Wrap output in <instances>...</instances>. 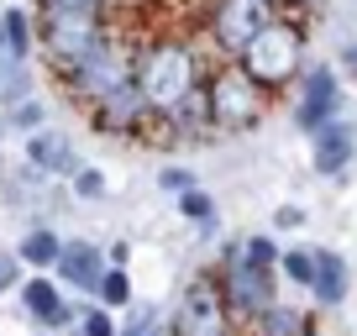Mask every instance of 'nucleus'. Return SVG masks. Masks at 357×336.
<instances>
[{"label": "nucleus", "mask_w": 357, "mask_h": 336, "mask_svg": "<svg viewBox=\"0 0 357 336\" xmlns=\"http://www.w3.org/2000/svg\"><path fill=\"white\" fill-rule=\"evenodd\" d=\"M168 331L174 336H231V305H226L221 284L211 273L190 279V289L178 294V305H174Z\"/></svg>", "instance_id": "423d86ee"}, {"label": "nucleus", "mask_w": 357, "mask_h": 336, "mask_svg": "<svg viewBox=\"0 0 357 336\" xmlns=\"http://www.w3.org/2000/svg\"><path fill=\"white\" fill-rule=\"evenodd\" d=\"M137 95H142L147 116H174L178 105L190 100L195 90L205 84V63L190 43H153L137 53Z\"/></svg>", "instance_id": "f257e3e1"}, {"label": "nucleus", "mask_w": 357, "mask_h": 336, "mask_svg": "<svg viewBox=\"0 0 357 336\" xmlns=\"http://www.w3.org/2000/svg\"><path fill=\"white\" fill-rule=\"evenodd\" d=\"M121 336H163V326H158V315H153V310H137V321L126 326Z\"/></svg>", "instance_id": "cd10ccee"}, {"label": "nucleus", "mask_w": 357, "mask_h": 336, "mask_svg": "<svg viewBox=\"0 0 357 336\" xmlns=\"http://www.w3.org/2000/svg\"><path fill=\"white\" fill-rule=\"evenodd\" d=\"M284 273H289L294 284H315V252H284Z\"/></svg>", "instance_id": "4be33fe9"}, {"label": "nucleus", "mask_w": 357, "mask_h": 336, "mask_svg": "<svg viewBox=\"0 0 357 336\" xmlns=\"http://www.w3.org/2000/svg\"><path fill=\"white\" fill-rule=\"evenodd\" d=\"M95 300H100V310H121V305H132V279H126V268H105L100 284H95Z\"/></svg>", "instance_id": "aec40b11"}, {"label": "nucleus", "mask_w": 357, "mask_h": 336, "mask_svg": "<svg viewBox=\"0 0 357 336\" xmlns=\"http://www.w3.org/2000/svg\"><path fill=\"white\" fill-rule=\"evenodd\" d=\"M22 284V258L16 252H0V294H11Z\"/></svg>", "instance_id": "a878e982"}, {"label": "nucleus", "mask_w": 357, "mask_h": 336, "mask_svg": "<svg viewBox=\"0 0 357 336\" xmlns=\"http://www.w3.org/2000/svg\"><path fill=\"white\" fill-rule=\"evenodd\" d=\"M315 300L321 305H342L347 300V263L336 252H315Z\"/></svg>", "instance_id": "2eb2a0df"}, {"label": "nucleus", "mask_w": 357, "mask_h": 336, "mask_svg": "<svg viewBox=\"0 0 357 336\" xmlns=\"http://www.w3.org/2000/svg\"><path fill=\"white\" fill-rule=\"evenodd\" d=\"M74 190L95 200V194H105V179H100V174H95V168H79V174H74Z\"/></svg>", "instance_id": "c85d7f7f"}, {"label": "nucleus", "mask_w": 357, "mask_h": 336, "mask_svg": "<svg viewBox=\"0 0 357 336\" xmlns=\"http://www.w3.org/2000/svg\"><path fill=\"white\" fill-rule=\"evenodd\" d=\"M0 22H6V58H16V63H22V58L32 53V43H37V22H32V11L11 6V11H0Z\"/></svg>", "instance_id": "f3484780"}, {"label": "nucleus", "mask_w": 357, "mask_h": 336, "mask_svg": "<svg viewBox=\"0 0 357 336\" xmlns=\"http://www.w3.org/2000/svg\"><path fill=\"white\" fill-rule=\"evenodd\" d=\"M347 68H352V74H357V43L347 47Z\"/></svg>", "instance_id": "7c9ffc66"}, {"label": "nucleus", "mask_w": 357, "mask_h": 336, "mask_svg": "<svg viewBox=\"0 0 357 336\" xmlns=\"http://www.w3.org/2000/svg\"><path fill=\"white\" fill-rule=\"evenodd\" d=\"M79 331H84V336H121L116 321H111V310H89L84 321H79Z\"/></svg>", "instance_id": "b1692460"}, {"label": "nucleus", "mask_w": 357, "mask_h": 336, "mask_svg": "<svg viewBox=\"0 0 357 336\" xmlns=\"http://www.w3.org/2000/svg\"><path fill=\"white\" fill-rule=\"evenodd\" d=\"M22 305H26L32 321H47V326H63L68 321V305H63L58 279H26L22 284Z\"/></svg>", "instance_id": "4468645a"}, {"label": "nucleus", "mask_w": 357, "mask_h": 336, "mask_svg": "<svg viewBox=\"0 0 357 336\" xmlns=\"http://www.w3.org/2000/svg\"><path fill=\"white\" fill-rule=\"evenodd\" d=\"M105 11H37V47L53 58L58 74L79 68L89 53L105 47Z\"/></svg>", "instance_id": "f03ea898"}, {"label": "nucleus", "mask_w": 357, "mask_h": 336, "mask_svg": "<svg viewBox=\"0 0 357 336\" xmlns=\"http://www.w3.org/2000/svg\"><path fill=\"white\" fill-rule=\"evenodd\" d=\"M273 22V11H268L263 0H215V11H211V37L221 53L242 58L247 43H252L263 26Z\"/></svg>", "instance_id": "6e6552de"}, {"label": "nucleus", "mask_w": 357, "mask_h": 336, "mask_svg": "<svg viewBox=\"0 0 357 336\" xmlns=\"http://www.w3.org/2000/svg\"><path fill=\"white\" fill-rule=\"evenodd\" d=\"M11 126H22V132L32 137V126H43V105H37V100H16V111H11Z\"/></svg>", "instance_id": "393cba45"}, {"label": "nucleus", "mask_w": 357, "mask_h": 336, "mask_svg": "<svg viewBox=\"0 0 357 336\" xmlns=\"http://www.w3.org/2000/svg\"><path fill=\"white\" fill-rule=\"evenodd\" d=\"M178 215H184V221H211V215H215V200H211V194H205V190H184V194H178Z\"/></svg>", "instance_id": "412c9836"}, {"label": "nucleus", "mask_w": 357, "mask_h": 336, "mask_svg": "<svg viewBox=\"0 0 357 336\" xmlns=\"http://www.w3.org/2000/svg\"><path fill=\"white\" fill-rule=\"evenodd\" d=\"M242 252H247L252 263H263V268H273V263H279V247L268 242V236H247V242H242Z\"/></svg>", "instance_id": "5701e85b"}, {"label": "nucleus", "mask_w": 357, "mask_h": 336, "mask_svg": "<svg viewBox=\"0 0 357 336\" xmlns=\"http://www.w3.org/2000/svg\"><path fill=\"white\" fill-rule=\"evenodd\" d=\"M89 116H95V126H100L105 137H132L142 121H153V116H147V105H142V95H137V84L105 95L100 105H89Z\"/></svg>", "instance_id": "9b49d317"}, {"label": "nucleus", "mask_w": 357, "mask_h": 336, "mask_svg": "<svg viewBox=\"0 0 357 336\" xmlns=\"http://www.w3.org/2000/svg\"><path fill=\"white\" fill-rule=\"evenodd\" d=\"M53 273H58V289L95 294V284H100V273H105V258H100V247H89V242H63Z\"/></svg>", "instance_id": "9d476101"}, {"label": "nucleus", "mask_w": 357, "mask_h": 336, "mask_svg": "<svg viewBox=\"0 0 357 336\" xmlns=\"http://www.w3.org/2000/svg\"><path fill=\"white\" fill-rule=\"evenodd\" d=\"M252 336H310V326L289 305H268V310L252 315Z\"/></svg>", "instance_id": "dca6fc26"}, {"label": "nucleus", "mask_w": 357, "mask_h": 336, "mask_svg": "<svg viewBox=\"0 0 357 336\" xmlns=\"http://www.w3.org/2000/svg\"><path fill=\"white\" fill-rule=\"evenodd\" d=\"M205 95H211V126L215 132H247V126H257L263 111H268V95L257 90L236 63H226L221 74H211Z\"/></svg>", "instance_id": "20e7f679"}, {"label": "nucleus", "mask_w": 357, "mask_h": 336, "mask_svg": "<svg viewBox=\"0 0 357 336\" xmlns=\"http://www.w3.org/2000/svg\"><path fill=\"white\" fill-rule=\"evenodd\" d=\"M26 163L43 168V174H79V158H74V142L63 132H32L26 137Z\"/></svg>", "instance_id": "f8f14e48"}, {"label": "nucleus", "mask_w": 357, "mask_h": 336, "mask_svg": "<svg viewBox=\"0 0 357 336\" xmlns=\"http://www.w3.org/2000/svg\"><path fill=\"white\" fill-rule=\"evenodd\" d=\"M221 294H226V305H231V315L242 310V315H257V310H268L273 305V268H263V263H252L242 252V242L236 247H226V263H221Z\"/></svg>", "instance_id": "0eeeda50"}, {"label": "nucleus", "mask_w": 357, "mask_h": 336, "mask_svg": "<svg viewBox=\"0 0 357 336\" xmlns=\"http://www.w3.org/2000/svg\"><path fill=\"white\" fill-rule=\"evenodd\" d=\"M58 252H63V236H58V231H47V226L26 231V236H22V247H16V258H22V263H32V268H53V263H58Z\"/></svg>", "instance_id": "a211bd4d"}, {"label": "nucleus", "mask_w": 357, "mask_h": 336, "mask_svg": "<svg viewBox=\"0 0 357 336\" xmlns=\"http://www.w3.org/2000/svg\"><path fill=\"white\" fill-rule=\"evenodd\" d=\"M263 6H268V0H263Z\"/></svg>", "instance_id": "473e14b6"}, {"label": "nucleus", "mask_w": 357, "mask_h": 336, "mask_svg": "<svg viewBox=\"0 0 357 336\" xmlns=\"http://www.w3.org/2000/svg\"><path fill=\"white\" fill-rule=\"evenodd\" d=\"M310 137H315V168H321V174H342L347 158H352V147H357L352 126L347 121H326L321 132H310Z\"/></svg>", "instance_id": "ddd939ff"}, {"label": "nucleus", "mask_w": 357, "mask_h": 336, "mask_svg": "<svg viewBox=\"0 0 357 336\" xmlns=\"http://www.w3.org/2000/svg\"><path fill=\"white\" fill-rule=\"evenodd\" d=\"M0 58H6V22H0Z\"/></svg>", "instance_id": "2f4dec72"}, {"label": "nucleus", "mask_w": 357, "mask_h": 336, "mask_svg": "<svg viewBox=\"0 0 357 336\" xmlns=\"http://www.w3.org/2000/svg\"><path fill=\"white\" fill-rule=\"evenodd\" d=\"M68 95L74 100H84V105H100L105 95H116V90H126L137 79V58H132V47H121L116 37H105V47L100 53H89L79 68H68Z\"/></svg>", "instance_id": "39448f33"}, {"label": "nucleus", "mask_w": 357, "mask_h": 336, "mask_svg": "<svg viewBox=\"0 0 357 336\" xmlns=\"http://www.w3.org/2000/svg\"><path fill=\"white\" fill-rule=\"evenodd\" d=\"M158 184H163V190H174V194L195 190V184H190V174H184V168H163V174H158Z\"/></svg>", "instance_id": "c756f323"}, {"label": "nucleus", "mask_w": 357, "mask_h": 336, "mask_svg": "<svg viewBox=\"0 0 357 336\" xmlns=\"http://www.w3.org/2000/svg\"><path fill=\"white\" fill-rule=\"evenodd\" d=\"M168 126H178V137H195V132H205V126H211V95H205V84H200L184 105H178L174 116H168Z\"/></svg>", "instance_id": "6ab92c4d"}, {"label": "nucleus", "mask_w": 357, "mask_h": 336, "mask_svg": "<svg viewBox=\"0 0 357 336\" xmlns=\"http://www.w3.org/2000/svg\"><path fill=\"white\" fill-rule=\"evenodd\" d=\"M336 105H342V84H336L331 68H310L300 84V105H294V116H300L305 132H321L326 121H336Z\"/></svg>", "instance_id": "1a4fd4ad"}, {"label": "nucleus", "mask_w": 357, "mask_h": 336, "mask_svg": "<svg viewBox=\"0 0 357 336\" xmlns=\"http://www.w3.org/2000/svg\"><path fill=\"white\" fill-rule=\"evenodd\" d=\"M37 11H105V0H37Z\"/></svg>", "instance_id": "bb28decb"}, {"label": "nucleus", "mask_w": 357, "mask_h": 336, "mask_svg": "<svg viewBox=\"0 0 357 336\" xmlns=\"http://www.w3.org/2000/svg\"><path fill=\"white\" fill-rule=\"evenodd\" d=\"M300 63H305V37H300L294 22H268L263 32L247 43V53L236 58V68H242L263 95L284 90V84L300 74Z\"/></svg>", "instance_id": "7ed1b4c3"}]
</instances>
